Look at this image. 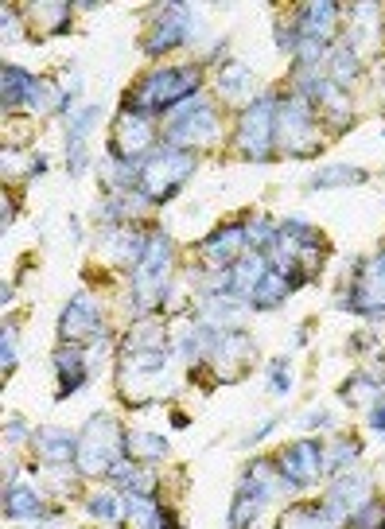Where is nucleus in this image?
Wrapping results in <instances>:
<instances>
[{
    "mask_svg": "<svg viewBox=\"0 0 385 529\" xmlns=\"http://www.w3.org/2000/svg\"><path fill=\"white\" fill-rule=\"evenodd\" d=\"M4 440H8V444H24V440H28V421L16 417V421L4 424Z\"/></svg>",
    "mask_w": 385,
    "mask_h": 529,
    "instance_id": "obj_34",
    "label": "nucleus"
},
{
    "mask_svg": "<svg viewBox=\"0 0 385 529\" xmlns=\"http://www.w3.org/2000/svg\"><path fill=\"white\" fill-rule=\"evenodd\" d=\"M335 522L323 514V506H292L284 518H280V529H331Z\"/></svg>",
    "mask_w": 385,
    "mask_h": 529,
    "instance_id": "obj_29",
    "label": "nucleus"
},
{
    "mask_svg": "<svg viewBox=\"0 0 385 529\" xmlns=\"http://www.w3.org/2000/svg\"><path fill=\"white\" fill-rule=\"evenodd\" d=\"M242 253H249V242H245V222H222L207 242H203V257H207L214 269H230Z\"/></svg>",
    "mask_w": 385,
    "mask_h": 529,
    "instance_id": "obj_16",
    "label": "nucleus"
},
{
    "mask_svg": "<svg viewBox=\"0 0 385 529\" xmlns=\"http://www.w3.org/2000/svg\"><path fill=\"white\" fill-rule=\"evenodd\" d=\"M102 121V106H82L70 113L67 125V172L70 176H82L86 164H90V152H86V141L94 133V125Z\"/></svg>",
    "mask_w": 385,
    "mask_h": 529,
    "instance_id": "obj_14",
    "label": "nucleus"
},
{
    "mask_svg": "<svg viewBox=\"0 0 385 529\" xmlns=\"http://www.w3.org/2000/svg\"><path fill=\"white\" fill-rule=\"evenodd\" d=\"M28 16L39 20V28L51 32V36H63V32L70 28V4H59V0H51V4H35Z\"/></svg>",
    "mask_w": 385,
    "mask_h": 529,
    "instance_id": "obj_28",
    "label": "nucleus"
},
{
    "mask_svg": "<svg viewBox=\"0 0 385 529\" xmlns=\"http://www.w3.org/2000/svg\"><path fill=\"white\" fill-rule=\"evenodd\" d=\"M280 479L288 483V491H304L323 475V444L319 440H296L277 456Z\"/></svg>",
    "mask_w": 385,
    "mask_h": 529,
    "instance_id": "obj_13",
    "label": "nucleus"
},
{
    "mask_svg": "<svg viewBox=\"0 0 385 529\" xmlns=\"http://www.w3.org/2000/svg\"><path fill=\"white\" fill-rule=\"evenodd\" d=\"M86 510L98 518V522H109L117 526L121 518H129V494H117V491H98L86 498Z\"/></svg>",
    "mask_w": 385,
    "mask_h": 529,
    "instance_id": "obj_25",
    "label": "nucleus"
},
{
    "mask_svg": "<svg viewBox=\"0 0 385 529\" xmlns=\"http://www.w3.org/2000/svg\"><path fill=\"white\" fill-rule=\"evenodd\" d=\"M195 168H199L195 152H183V148L164 144V148H156L148 160H140V187L137 191L148 195L152 207H160V203L172 199L187 179L195 176Z\"/></svg>",
    "mask_w": 385,
    "mask_h": 529,
    "instance_id": "obj_3",
    "label": "nucleus"
},
{
    "mask_svg": "<svg viewBox=\"0 0 385 529\" xmlns=\"http://www.w3.org/2000/svg\"><path fill=\"white\" fill-rule=\"evenodd\" d=\"M331 421H335V417H331L327 409H315V413H308V417H300L304 428H331Z\"/></svg>",
    "mask_w": 385,
    "mask_h": 529,
    "instance_id": "obj_35",
    "label": "nucleus"
},
{
    "mask_svg": "<svg viewBox=\"0 0 385 529\" xmlns=\"http://www.w3.org/2000/svg\"><path fill=\"white\" fill-rule=\"evenodd\" d=\"M105 331L102 304L94 292H74L67 304V312L59 319V339L63 347H86V343H98Z\"/></svg>",
    "mask_w": 385,
    "mask_h": 529,
    "instance_id": "obj_11",
    "label": "nucleus"
},
{
    "mask_svg": "<svg viewBox=\"0 0 385 529\" xmlns=\"http://www.w3.org/2000/svg\"><path fill=\"white\" fill-rule=\"evenodd\" d=\"M0 366H4V374H12V366L20 362V347H16V327L4 319V343H0Z\"/></svg>",
    "mask_w": 385,
    "mask_h": 529,
    "instance_id": "obj_32",
    "label": "nucleus"
},
{
    "mask_svg": "<svg viewBox=\"0 0 385 529\" xmlns=\"http://www.w3.org/2000/svg\"><path fill=\"white\" fill-rule=\"evenodd\" d=\"M370 424H374L378 432H385V397L374 401V409H370Z\"/></svg>",
    "mask_w": 385,
    "mask_h": 529,
    "instance_id": "obj_37",
    "label": "nucleus"
},
{
    "mask_svg": "<svg viewBox=\"0 0 385 529\" xmlns=\"http://www.w3.org/2000/svg\"><path fill=\"white\" fill-rule=\"evenodd\" d=\"M277 94H261L242 109L238 129H234V148L245 160H269L277 148Z\"/></svg>",
    "mask_w": 385,
    "mask_h": 529,
    "instance_id": "obj_4",
    "label": "nucleus"
},
{
    "mask_svg": "<svg viewBox=\"0 0 385 529\" xmlns=\"http://www.w3.org/2000/svg\"><path fill=\"white\" fill-rule=\"evenodd\" d=\"M218 133H222V117L199 94V98H191V102H183L179 109H172L168 129H164V141L172 144V148H183V152H195V148H207V144L218 141Z\"/></svg>",
    "mask_w": 385,
    "mask_h": 529,
    "instance_id": "obj_5",
    "label": "nucleus"
},
{
    "mask_svg": "<svg viewBox=\"0 0 385 529\" xmlns=\"http://www.w3.org/2000/svg\"><path fill=\"white\" fill-rule=\"evenodd\" d=\"M199 86H203V63H187V67H156L140 78L137 86L129 90L125 109L133 113H172L183 102L199 98Z\"/></svg>",
    "mask_w": 385,
    "mask_h": 529,
    "instance_id": "obj_1",
    "label": "nucleus"
},
{
    "mask_svg": "<svg viewBox=\"0 0 385 529\" xmlns=\"http://www.w3.org/2000/svg\"><path fill=\"white\" fill-rule=\"evenodd\" d=\"M253 82H257V78H253V71H249L245 63L226 59V63H222V71H218V94H222V98H230V102H234V98L242 102V98L253 94Z\"/></svg>",
    "mask_w": 385,
    "mask_h": 529,
    "instance_id": "obj_23",
    "label": "nucleus"
},
{
    "mask_svg": "<svg viewBox=\"0 0 385 529\" xmlns=\"http://www.w3.org/2000/svg\"><path fill=\"white\" fill-rule=\"evenodd\" d=\"M125 456L133 463H160L168 459V440L156 432H129L125 436Z\"/></svg>",
    "mask_w": 385,
    "mask_h": 529,
    "instance_id": "obj_24",
    "label": "nucleus"
},
{
    "mask_svg": "<svg viewBox=\"0 0 385 529\" xmlns=\"http://www.w3.org/2000/svg\"><path fill=\"white\" fill-rule=\"evenodd\" d=\"M277 148L288 156H312L323 148L319 133H315V106L304 94L280 98L277 109Z\"/></svg>",
    "mask_w": 385,
    "mask_h": 529,
    "instance_id": "obj_6",
    "label": "nucleus"
},
{
    "mask_svg": "<svg viewBox=\"0 0 385 529\" xmlns=\"http://www.w3.org/2000/svg\"><path fill=\"white\" fill-rule=\"evenodd\" d=\"M382 78H385V71H382Z\"/></svg>",
    "mask_w": 385,
    "mask_h": 529,
    "instance_id": "obj_40",
    "label": "nucleus"
},
{
    "mask_svg": "<svg viewBox=\"0 0 385 529\" xmlns=\"http://www.w3.org/2000/svg\"><path fill=\"white\" fill-rule=\"evenodd\" d=\"M273 428H277V417H269V421L261 424V428H253V436H245V444H257V440H265Z\"/></svg>",
    "mask_w": 385,
    "mask_h": 529,
    "instance_id": "obj_38",
    "label": "nucleus"
},
{
    "mask_svg": "<svg viewBox=\"0 0 385 529\" xmlns=\"http://www.w3.org/2000/svg\"><path fill=\"white\" fill-rule=\"evenodd\" d=\"M156 152V129L144 113H133V109H121L117 113V125L109 133V156L113 160H125V164H140Z\"/></svg>",
    "mask_w": 385,
    "mask_h": 529,
    "instance_id": "obj_10",
    "label": "nucleus"
},
{
    "mask_svg": "<svg viewBox=\"0 0 385 529\" xmlns=\"http://www.w3.org/2000/svg\"><path fill=\"white\" fill-rule=\"evenodd\" d=\"M339 393L343 401H370L382 393V374H350Z\"/></svg>",
    "mask_w": 385,
    "mask_h": 529,
    "instance_id": "obj_30",
    "label": "nucleus"
},
{
    "mask_svg": "<svg viewBox=\"0 0 385 529\" xmlns=\"http://www.w3.org/2000/svg\"><path fill=\"white\" fill-rule=\"evenodd\" d=\"M191 36H195V12L187 4H160L152 12L148 36H144V55L160 59V55H168L175 47H183Z\"/></svg>",
    "mask_w": 385,
    "mask_h": 529,
    "instance_id": "obj_9",
    "label": "nucleus"
},
{
    "mask_svg": "<svg viewBox=\"0 0 385 529\" xmlns=\"http://www.w3.org/2000/svg\"><path fill=\"white\" fill-rule=\"evenodd\" d=\"M43 510H47V502H43V494L35 487H8L4 491L8 522H35V518H43Z\"/></svg>",
    "mask_w": 385,
    "mask_h": 529,
    "instance_id": "obj_20",
    "label": "nucleus"
},
{
    "mask_svg": "<svg viewBox=\"0 0 385 529\" xmlns=\"http://www.w3.org/2000/svg\"><path fill=\"white\" fill-rule=\"evenodd\" d=\"M35 444H39L43 467H63L78 456V432H67V428H39Z\"/></svg>",
    "mask_w": 385,
    "mask_h": 529,
    "instance_id": "obj_19",
    "label": "nucleus"
},
{
    "mask_svg": "<svg viewBox=\"0 0 385 529\" xmlns=\"http://www.w3.org/2000/svg\"><path fill=\"white\" fill-rule=\"evenodd\" d=\"M366 183V172L354 164H327L323 172L312 176V191H327V187H358Z\"/></svg>",
    "mask_w": 385,
    "mask_h": 529,
    "instance_id": "obj_27",
    "label": "nucleus"
},
{
    "mask_svg": "<svg viewBox=\"0 0 385 529\" xmlns=\"http://www.w3.org/2000/svg\"><path fill=\"white\" fill-rule=\"evenodd\" d=\"M335 24H339V8H335L331 0L304 4V8L296 12V32L308 39H319V43H327V39L335 36Z\"/></svg>",
    "mask_w": 385,
    "mask_h": 529,
    "instance_id": "obj_18",
    "label": "nucleus"
},
{
    "mask_svg": "<svg viewBox=\"0 0 385 529\" xmlns=\"http://www.w3.org/2000/svg\"><path fill=\"white\" fill-rule=\"evenodd\" d=\"M269 389H273V393H288V389H292V378H288V358H284V354L269 362Z\"/></svg>",
    "mask_w": 385,
    "mask_h": 529,
    "instance_id": "obj_33",
    "label": "nucleus"
},
{
    "mask_svg": "<svg viewBox=\"0 0 385 529\" xmlns=\"http://www.w3.org/2000/svg\"><path fill=\"white\" fill-rule=\"evenodd\" d=\"M358 456H362V444H358V440H350V436H331L327 448H323V471H327V475L354 471Z\"/></svg>",
    "mask_w": 385,
    "mask_h": 529,
    "instance_id": "obj_22",
    "label": "nucleus"
},
{
    "mask_svg": "<svg viewBox=\"0 0 385 529\" xmlns=\"http://www.w3.org/2000/svg\"><path fill=\"white\" fill-rule=\"evenodd\" d=\"M125 459V436L109 413H94L90 421L78 428V456L74 467L82 475H109Z\"/></svg>",
    "mask_w": 385,
    "mask_h": 529,
    "instance_id": "obj_2",
    "label": "nucleus"
},
{
    "mask_svg": "<svg viewBox=\"0 0 385 529\" xmlns=\"http://www.w3.org/2000/svg\"><path fill=\"white\" fill-rule=\"evenodd\" d=\"M358 74H362V63H358V51L350 47V43H335L331 51H327V78L335 82V86H354L358 82Z\"/></svg>",
    "mask_w": 385,
    "mask_h": 529,
    "instance_id": "obj_21",
    "label": "nucleus"
},
{
    "mask_svg": "<svg viewBox=\"0 0 385 529\" xmlns=\"http://www.w3.org/2000/svg\"><path fill=\"white\" fill-rule=\"evenodd\" d=\"M339 308L370 319H385V249L378 257H370V261L358 265V277L339 296Z\"/></svg>",
    "mask_w": 385,
    "mask_h": 529,
    "instance_id": "obj_8",
    "label": "nucleus"
},
{
    "mask_svg": "<svg viewBox=\"0 0 385 529\" xmlns=\"http://www.w3.org/2000/svg\"><path fill=\"white\" fill-rule=\"evenodd\" d=\"M253 339L245 335V331H222V339H218V351L210 358V370L222 378V382H230V378H242L245 362H253Z\"/></svg>",
    "mask_w": 385,
    "mask_h": 529,
    "instance_id": "obj_15",
    "label": "nucleus"
},
{
    "mask_svg": "<svg viewBox=\"0 0 385 529\" xmlns=\"http://www.w3.org/2000/svg\"><path fill=\"white\" fill-rule=\"evenodd\" d=\"M4 226H12V199L4 195Z\"/></svg>",
    "mask_w": 385,
    "mask_h": 529,
    "instance_id": "obj_39",
    "label": "nucleus"
},
{
    "mask_svg": "<svg viewBox=\"0 0 385 529\" xmlns=\"http://www.w3.org/2000/svg\"><path fill=\"white\" fill-rule=\"evenodd\" d=\"M0 16H4V43L20 39V24H12V8H0Z\"/></svg>",
    "mask_w": 385,
    "mask_h": 529,
    "instance_id": "obj_36",
    "label": "nucleus"
},
{
    "mask_svg": "<svg viewBox=\"0 0 385 529\" xmlns=\"http://www.w3.org/2000/svg\"><path fill=\"white\" fill-rule=\"evenodd\" d=\"M366 502H374V479L366 475V471H343V475H335V483L327 487L323 494V514L331 518V522H339V518H354Z\"/></svg>",
    "mask_w": 385,
    "mask_h": 529,
    "instance_id": "obj_12",
    "label": "nucleus"
},
{
    "mask_svg": "<svg viewBox=\"0 0 385 529\" xmlns=\"http://www.w3.org/2000/svg\"><path fill=\"white\" fill-rule=\"evenodd\" d=\"M55 370H59V401L74 397L78 389L86 386L90 366H86V351L82 347H59L55 351Z\"/></svg>",
    "mask_w": 385,
    "mask_h": 529,
    "instance_id": "obj_17",
    "label": "nucleus"
},
{
    "mask_svg": "<svg viewBox=\"0 0 385 529\" xmlns=\"http://www.w3.org/2000/svg\"><path fill=\"white\" fill-rule=\"evenodd\" d=\"M288 292H292V281H284L280 273L269 269V273H265V281L249 292V304H253V308H261V312H269V308H280V304L288 300Z\"/></svg>",
    "mask_w": 385,
    "mask_h": 529,
    "instance_id": "obj_26",
    "label": "nucleus"
},
{
    "mask_svg": "<svg viewBox=\"0 0 385 529\" xmlns=\"http://www.w3.org/2000/svg\"><path fill=\"white\" fill-rule=\"evenodd\" d=\"M288 483L280 479L277 467L269 463H249V471L242 475L238 491H234V506H230V529H249L253 518L269 506V498L277 491H284Z\"/></svg>",
    "mask_w": 385,
    "mask_h": 529,
    "instance_id": "obj_7",
    "label": "nucleus"
},
{
    "mask_svg": "<svg viewBox=\"0 0 385 529\" xmlns=\"http://www.w3.org/2000/svg\"><path fill=\"white\" fill-rule=\"evenodd\" d=\"M350 529H385V502H366L350 518Z\"/></svg>",
    "mask_w": 385,
    "mask_h": 529,
    "instance_id": "obj_31",
    "label": "nucleus"
}]
</instances>
